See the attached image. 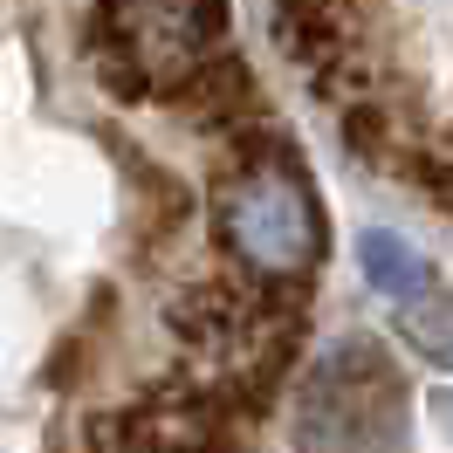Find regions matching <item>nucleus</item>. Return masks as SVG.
I'll return each instance as SVG.
<instances>
[{
    "label": "nucleus",
    "instance_id": "nucleus-1",
    "mask_svg": "<svg viewBox=\"0 0 453 453\" xmlns=\"http://www.w3.org/2000/svg\"><path fill=\"white\" fill-rule=\"evenodd\" d=\"M296 453H405V378L378 343L350 337L296 398Z\"/></svg>",
    "mask_w": 453,
    "mask_h": 453
},
{
    "label": "nucleus",
    "instance_id": "nucleus-2",
    "mask_svg": "<svg viewBox=\"0 0 453 453\" xmlns=\"http://www.w3.org/2000/svg\"><path fill=\"white\" fill-rule=\"evenodd\" d=\"M213 213H220V234L241 255V268H255L268 282H296L323 255V213L288 165H241L220 186Z\"/></svg>",
    "mask_w": 453,
    "mask_h": 453
},
{
    "label": "nucleus",
    "instance_id": "nucleus-3",
    "mask_svg": "<svg viewBox=\"0 0 453 453\" xmlns=\"http://www.w3.org/2000/svg\"><path fill=\"white\" fill-rule=\"evenodd\" d=\"M357 268H365L371 288H385V296H398V303H412V296H426V255L412 248V241H398V234H385V226H371L365 241H357Z\"/></svg>",
    "mask_w": 453,
    "mask_h": 453
},
{
    "label": "nucleus",
    "instance_id": "nucleus-4",
    "mask_svg": "<svg viewBox=\"0 0 453 453\" xmlns=\"http://www.w3.org/2000/svg\"><path fill=\"white\" fill-rule=\"evenodd\" d=\"M398 330L419 343L426 357L453 365V296H412V303H398Z\"/></svg>",
    "mask_w": 453,
    "mask_h": 453
}]
</instances>
